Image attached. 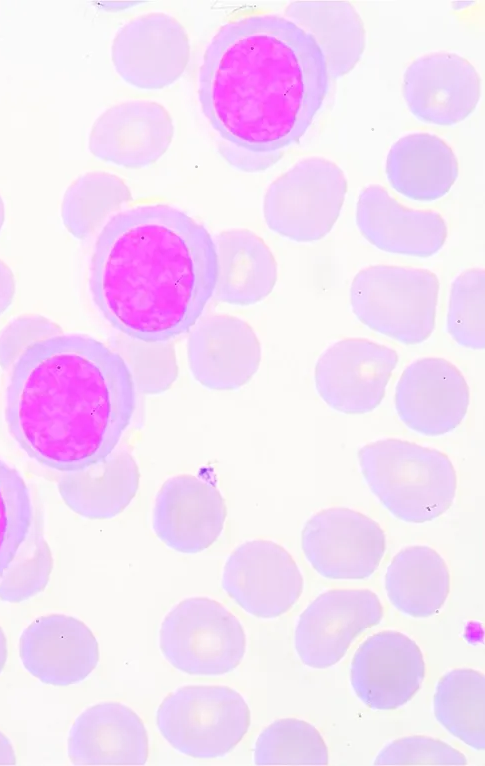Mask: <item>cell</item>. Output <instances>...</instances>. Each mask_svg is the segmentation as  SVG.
<instances>
[{"label":"cell","instance_id":"6da1fadb","mask_svg":"<svg viewBox=\"0 0 485 766\" xmlns=\"http://www.w3.org/2000/svg\"><path fill=\"white\" fill-rule=\"evenodd\" d=\"M329 89L315 39L285 16L255 13L223 24L199 70L202 111L234 147L276 154L297 143Z\"/></svg>","mask_w":485,"mask_h":766},{"label":"cell","instance_id":"7a4b0ae2","mask_svg":"<svg viewBox=\"0 0 485 766\" xmlns=\"http://www.w3.org/2000/svg\"><path fill=\"white\" fill-rule=\"evenodd\" d=\"M135 385L122 356L94 337L60 333L10 367L4 414L18 446L61 473L99 463L130 425Z\"/></svg>","mask_w":485,"mask_h":766},{"label":"cell","instance_id":"3957f363","mask_svg":"<svg viewBox=\"0 0 485 766\" xmlns=\"http://www.w3.org/2000/svg\"><path fill=\"white\" fill-rule=\"evenodd\" d=\"M215 241L184 211L145 203L101 228L91 259L95 305L134 341L166 343L191 329L214 294Z\"/></svg>","mask_w":485,"mask_h":766},{"label":"cell","instance_id":"277c9868","mask_svg":"<svg viewBox=\"0 0 485 766\" xmlns=\"http://www.w3.org/2000/svg\"><path fill=\"white\" fill-rule=\"evenodd\" d=\"M371 492L397 519L425 523L452 506L457 474L448 456L434 448L397 439H379L357 453Z\"/></svg>","mask_w":485,"mask_h":766},{"label":"cell","instance_id":"5b68a950","mask_svg":"<svg viewBox=\"0 0 485 766\" xmlns=\"http://www.w3.org/2000/svg\"><path fill=\"white\" fill-rule=\"evenodd\" d=\"M439 288L437 275L428 269L374 265L353 278L350 303L369 329L416 345L434 330Z\"/></svg>","mask_w":485,"mask_h":766},{"label":"cell","instance_id":"8992f818","mask_svg":"<svg viewBox=\"0 0 485 766\" xmlns=\"http://www.w3.org/2000/svg\"><path fill=\"white\" fill-rule=\"evenodd\" d=\"M251 723L244 697L223 685H185L169 693L156 711L161 736L177 752L195 759L229 754Z\"/></svg>","mask_w":485,"mask_h":766},{"label":"cell","instance_id":"52a82bcc","mask_svg":"<svg viewBox=\"0 0 485 766\" xmlns=\"http://www.w3.org/2000/svg\"><path fill=\"white\" fill-rule=\"evenodd\" d=\"M347 188L345 173L334 161L302 158L268 187L263 200L266 225L294 242L318 241L335 225Z\"/></svg>","mask_w":485,"mask_h":766},{"label":"cell","instance_id":"ba28073f","mask_svg":"<svg viewBox=\"0 0 485 766\" xmlns=\"http://www.w3.org/2000/svg\"><path fill=\"white\" fill-rule=\"evenodd\" d=\"M159 648L176 670L196 676L232 672L246 652L245 630L227 608L209 597H188L164 617Z\"/></svg>","mask_w":485,"mask_h":766},{"label":"cell","instance_id":"9c48e42d","mask_svg":"<svg viewBox=\"0 0 485 766\" xmlns=\"http://www.w3.org/2000/svg\"><path fill=\"white\" fill-rule=\"evenodd\" d=\"M301 547L308 563L322 577L360 580L379 567L386 551V535L365 514L347 507H330L306 521Z\"/></svg>","mask_w":485,"mask_h":766},{"label":"cell","instance_id":"30bf717a","mask_svg":"<svg viewBox=\"0 0 485 766\" xmlns=\"http://www.w3.org/2000/svg\"><path fill=\"white\" fill-rule=\"evenodd\" d=\"M119 77L140 90H161L184 74L191 54L188 33L170 14H141L119 28L111 44Z\"/></svg>","mask_w":485,"mask_h":766},{"label":"cell","instance_id":"8fae6325","mask_svg":"<svg viewBox=\"0 0 485 766\" xmlns=\"http://www.w3.org/2000/svg\"><path fill=\"white\" fill-rule=\"evenodd\" d=\"M221 586L246 613L274 619L297 603L304 579L284 547L271 540L252 539L238 545L226 559Z\"/></svg>","mask_w":485,"mask_h":766},{"label":"cell","instance_id":"7c38bea8","mask_svg":"<svg viewBox=\"0 0 485 766\" xmlns=\"http://www.w3.org/2000/svg\"><path fill=\"white\" fill-rule=\"evenodd\" d=\"M397 363L398 354L390 347L364 338L341 339L317 359L315 388L333 410L366 414L382 402Z\"/></svg>","mask_w":485,"mask_h":766},{"label":"cell","instance_id":"4fadbf2b","mask_svg":"<svg viewBox=\"0 0 485 766\" xmlns=\"http://www.w3.org/2000/svg\"><path fill=\"white\" fill-rule=\"evenodd\" d=\"M383 607L369 589H331L318 595L300 614L294 647L301 662L313 669L338 663L351 644L379 624Z\"/></svg>","mask_w":485,"mask_h":766},{"label":"cell","instance_id":"5bb4252c","mask_svg":"<svg viewBox=\"0 0 485 766\" xmlns=\"http://www.w3.org/2000/svg\"><path fill=\"white\" fill-rule=\"evenodd\" d=\"M407 108L419 121L454 126L468 118L481 97V79L463 56L437 51L415 58L402 77Z\"/></svg>","mask_w":485,"mask_h":766},{"label":"cell","instance_id":"9a60e30c","mask_svg":"<svg viewBox=\"0 0 485 766\" xmlns=\"http://www.w3.org/2000/svg\"><path fill=\"white\" fill-rule=\"evenodd\" d=\"M425 660L418 644L396 630L369 636L356 650L350 683L356 696L375 711L407 704L425 678Z\"/></svg>","mask_w":485,"mask_h":766},{"label":"cell","instance_id":"2e32d148","mask_svg":"<svg viewBox=\"0 0 485 766\" xmlns=\"http://www.w3.org/2000/svg\"><path fill=\"white\" fill-rule=\"evenodd\" d=\"M469 386L462 372L439 357L420 358L406 367L394 395L399 419L424 436L455 430L466 416Z\"/></svg>","mask_w":485,"mask_h":766},{"label":"cell","instance_id":"e0dca14e","mask_svg":"<svg viewBox=\"0 0 485 766\" xmlns=\"http://www.w3.org/2000/svg\"><path fill=\"white\" fill-rule=\"evenodd\" d=\"M174 123L168 110L152 100L112 105L94 121L88 149L97 159L125 169L155 164L169 149Z\"/></svg>","mask_w":485,"mask_h":766},{"label":"cell","instance_id":"ac0fdd59","mask_svg":"<svg viewBox=\"0 0 485 766\" xmlns=\"http://www.w3.org/2000/svg\"><path fill=\"white\" fill-rule=\"evenodd\" d=\"M226 516L225 500L215 485L181 474L166 480L158 491L152 528L173 551L197 554L219 538Z\"/></svg>","mask_w":485,"mask_h":766},{"label":"cell","instance_id":"d6986e66","mask_svg":"<svg viewBox=\"0 0 485 766\" xmlns=\"http://www.w3.org/2000/svg\"><path fill=\"white\" fill-rule=\"evenodd\" d=\"M19 657L40 682L66 687L84 681L97 667L98 641L80 619L49 614L31 622L21 633Z\"/></svg>","mask_w":485,"mask_h":766},{"label":"cell","instance_id":"ffe728a7","mask_svg":"<svg viewBox=\"0 0 485 766\" xmlns=\"http://www.w3.org/2000/svg\"><path fill=\"white\" fill-rule=\"evenodd\" d=\"M191 375L203 387L234 391L259 369L260 341L252 327L231 315H213L194 325L187 340Z\"/></svg>","mask_w":485,"mask_h":766},{"label":"cell","instance_id":"44dd1931","mask_svg":"<svg viewBox=\"0 0 485 766\" xmlns=\"http://www.w3.org/2000/svg\"><path fill=\"white\" fill-rule=\"evenodd\" d=\"M355 221L362 236L377 249L410 257L435 255L448 234L440 213L407 208L377 184L361 190Z\"/></svg>","mask_w":485,"mask_h":766},{"label":"cell","instance_id":"7402d4cb","mask_svg":"<svg viewBox=\"0 0 485 766\" xmlns=\"http://www.w3.org/2000/svg\"><path fill=\"white\" fill-rule=\"evenodd\" d=\"M148 743L147 729L133 709L120 702H100L75 718L67 755L74 765H144Z\"/></svg>","mask_w":485,"mask_h":766},{"label":"cell","instance_id":"603a6c76","mask_svg":"<svg viewBox=\"0 0 485 766\" xmlns=\"http://www.w3.org/2000/svg\"><path fill=\"white\" fill-rule=\"evenodd\" d=\"M385 174L402 196L432 202L445 196L459 174L452 148L439 136L413 132L400 137L388 151Z\"/></svg>","mask_w":485,"mask_h":766},{"label":"cell","instance_id":"cb8c5ba5","mask_svg":"<svg viewBox=\"0 0 485 766\" xmlns=\"http://www.w3.org/2000/svg\"><path fill=\"white\" fill-rule=\"evenodd\" d=\"M214 241L218 270L213 296L234 306L254 305L268 297L278 268L262 238L252 230L233 228L220 232Z\"/></svg>","mask_w":485,"mask_h":766},{"label":"cell","instance_id":"d4e9b609","mask_svg":"<svg viewBox=\"0 0 485 766\" xmlns=\"http://www.w3.org/2000/svg\"><path fill=\"white\" fill-rule=\"evenodd\" d=\"M140 481L135 459L124 450L76 472L63 473L58 489L65 504L80 516L110 519L125 510L134 499Z\"/></svg>","mask_w":485,"mask_h":766},{"label":"cell","instance_id":"484cf974","mask_svg":"<svg viewBox=\"0 0 485 766\" xmlns=\"http://www.w3.org/2000/svg\"><path fill=\"white\" fill-rule=\"evenodd\" d=\"M284 13L315 39L324 55L329 79L345 76L360 61L366 47V29L350 2L296 1Z\"/></svg>","mask_w":485,"mask_h":766},{"label":"cell","instance_id":"4316f807","mask_svg":"<svg viewBox=\"0 0 485 766\" xmlns=\"http://www.w3.org/2000/svg\"><path fill=\"white\" fill-rule=\"evenodd\" d=\"M450 582L444 558L426 545L401 549L385 574V590L390 603L412 618L435 615L448 598Z\"/></svg>","mask_w":485,"mask_h":766},{"label":"cell","instance_id":"83f0119b","mask_svg":"<svg viewBox=\"0 0 485 766\" xmlns=\"http://www.w3.org/2000/svg\"><path fill=\"white\" fill-rule=\"evenodd\" d=\"M437 721L469 747L485 749V679L471 668H457L438 681L433 697Z\"/></svg>","mask_w":485,"mask_h":766},{"label":"cell","instance_id":"f1b7e54d","mask_svg":"<svg viewBox=\"0 0 485 766\" xmlns=\"http://www.w3.org/2000/svg\"><path fill=\"white\" fill-rule=\"evenodd\" d=\"M131 200V191L120 177L101 170L88 171L66 189L61 202V220L73 237L84 240Z\"/></svg>","mask_w":485,"mask_h":766},{"label":"cell","instance_id":"f546056e","mask_svg":"<svg viewBox=\"0 0 485 766\" xmlns=\"http://www.w3.org/2000/svg\"><path fill=\"white\" fill-rule=\"evenodd\" d=\"M253 760L256 765H328L329 752L314 725L297 718H281L259 734Z\"/></svg>","mask_w":485,"mask_h":766},{"label":"cell","instance_id":"4dcf8cb0","mask_svg":"<svg viewBox=\"0 0 485 766\" xmlns=\"http://www.w3.org/2000/svg\"><path fill=\"white\" fill-rule=\"evenodd\" d=\"M33 505L22 475L0 458V575L32 531Z\"/></svg>","mask_w":485,"mask_h":766},{"label":"cell","instance_id":"1f68e13d","mask_svg":"<svg viewBox=\"0 0 485 766\" xmlns=\"http://www.w3.org/2000/svg\"><path fill=\"white\" fill-rule=\"evenodd\" d=\"M485 273L472 268L453 281L450 290L446 326L456 343L481 350L485 346L484 324Z\"/></svg>","mask_w":485,"mask_h":766},{"label":"cell","instance_id":"d6a6232c","mask_svg":"<svg viewBox=\"0 0 485 766\" xmlns=\"http://www.w3.org/2000/svg\"><path fill=\"white\" fill-rule=\"evenodd\" d=\"M52 557L46 541L32 531L13 562L0 575V600L20 603L41 593L48 584Z\"/></svg>","mask_w":485,"mask_h":766},{"label":"cell","instance_id":"836d02e7","mask_svg":"<svg viewBox=\"0 0 485 766\" xmlns=\"http://www.w3.org/2000/svg\"><path fill=\"white\" fill-rule=\"evenodd\" d=\"M120 354V353H119ZM133 378L135 389L147 395L167 391L178 377L175 349L168 343H129L120 354Z\"/></svg>","mask_w":485,"mask_h":766},{"label":"cell","instance_id":"e575fe53","mask_svg":"<svg viewBox=\"0 0 485 766\" xmlns=\"http://www.w3.org/2000/svg\"><path fill=\"white\" fill-rule=\"evenodd\" d=\"M374 765H466L467 758L448 743L429 736L411 735L388 743Z\"/></svg>","mask_w":485,"mask_h":766},{"label":"cell","instance_id":"d590c367","mask_svg":"<svg viewBox=\"0 0 485 766\" xmlns=\"http://www.w3.org/2000/svg\"><path fill=\"white\" fill-rule=\"evenodd\" d=\"M59 325L39 314H25L11 319L0 331V367L10 369L32 344L62 333Z\"/></svg>","mask_w":485,"mask_h":766},{"label":"cell","instance_id":"8d00e7d4","mask_svg":"<svg viewBox=\"0 0 485 766\" xmlns=\"http://www.w3.org/2000/svg\"><path fill=\"white\" fill-rule=\"evenodd\" d=\"M224 160L234 168L244 172H260L274 165L281 153L255 154L225 143L219 147Z\"/></svg>","mask_w":485,"mask_h":766},{"label":"cell","instance_id":"74e56055","mask_svg":"<svg viewBox=\"0 0 485 766\" xmlns=\"http://www.w3.org/2000/svg\"><path fill=\"white\" fill-rule=\"evenodd\" d=\"M15 293V275L8 264L0 259V316L12 305Z\"/></svg>","mask_w":485,"mask_h":766},{"label":"cell","instance_id":"f35d334b","mask_svg":"<svg viewBox=\"0 0 485 766\" xmlns=\"http://www.w3.org/2000/svg\"><path fill=\"white\" fill-rule=\"evenodd\" d=\"M16 753L11 740L0 731V765H15Z\"/></svg>","mask_w":485,"mask_h":766},{"label":"cell","instance_id":"ab89813d","mask_svg":"<svg viewBox=\"0 0 485 766\" xmlns=\"http://www.w3.org/2000/svg\"><path fill=\"white\" fill-rule=\"evenodd\" d=\"M7 657H8L7 638L3 629L0 627V674L2 673L5 667Z\"/></svg>","mask_w":485,"mask_h":766},{"label":"cell","instance_id":"60d3db41","mask_svg":"<svg viewBox=\"0 0 485 766\" xmlns=\"http://www.w3.org/2000/svg\"><path fill=\"white\" fill-rule=\"evenodd\" d=\"M5 222V207L2 196L0 195V232Z\"/></svg>","mask_w":485,"mask_h":766}]
</instances>
